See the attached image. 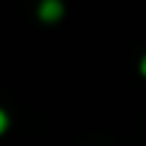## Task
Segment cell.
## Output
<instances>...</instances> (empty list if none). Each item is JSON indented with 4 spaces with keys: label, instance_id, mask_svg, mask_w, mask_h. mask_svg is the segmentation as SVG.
I'll list each match as a JSON object with an SVG mask.
<instances>
[{
    "label": "cell",
    "instance_id": "3957f363",
    "mask_svg": "<svg viewBox=\"0 0 146 146\" xmlns=\"http://www.w3.org/2000/svg\"><path fill=\"white\" fill-rule=\"evenodd\" d=\"M139 72H141V77H146V54L141 56V62H139Z\"/></svg>",
    "mask_w": 146,
    "mask_h": 146
},
{
    "label": "cell",
    "instance_id": "6da1fadb",
    "mask_svg": "<svg viewBox=\"0 0 146 146\" xmlns=\"http://www.w3.org/2000/svg\"><path fill=\"white\" fill-rule=\"evenodd\" d=\"M36 15L44 23H56L64 15V3L62 0H38L36 5Z\"/></svg>",
    "mask_w": 146,
    "mask_h": 146
},
{
    "label": "cell",
    "instance_id": "7a4b0ae2",
    "mask_svg": "<svg viewBox=\"0 0 146 146\" xmlns=\"http://www.w3.org/2000/svg\"><path fill=\"white\" fill-rule=\"evenodd\" d=\"M8 128H10V115H8L5 108H0V136H3Z\"/></svg>",
    "mask_w": 146,
    "mask_h": 146
}]
</instances>
